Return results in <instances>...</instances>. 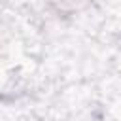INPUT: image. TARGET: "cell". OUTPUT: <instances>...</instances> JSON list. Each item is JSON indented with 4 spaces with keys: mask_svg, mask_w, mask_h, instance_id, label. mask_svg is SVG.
Returning <instances> with one entry per match:
<instances>
[{
    "mask_svg": "<svg viewBox=\"0 0 121 121\" xmlns=\"http://www.w3.org/2000/svg\"><path fill=\"white\" fill-rule=\"evenodd\" d=\"M91 0H49V4L59 11V13H74L85 8Z\"/></svg>",
    "mask_w": 121,
    "mask_h": 121,
    "instance_id": "cell-1",
    "label": "cell"
}]
</instances>
